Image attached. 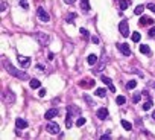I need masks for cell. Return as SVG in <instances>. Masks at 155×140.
I'll list each match as a JSON object with an SVG mask.
<instances>
[{
  "label": "cell",
  "instance_id": "obj_26",
  "mask_svg": "<svg viewBox=\"0 0 155 140\" xmlns=\"http://www.w3.org/2000/svg\"><path fill=\"white\" fill-rule=\"evenodd\" d=\"M75 19H76V14L73 12V14H69V15H67L66 21H67V23H73V21H75Z\"/></svg>",
  "mask_w": 155,
  "mask_h": 140
},
{
  "label": "cell",
  "instance_id": "obj_42",
  "mask_svg": "<svg viewBox=\"0 0 155 140\" xmlns=\"http://www.w3.org/2000/svg\"><path fill=\"white\" fill-rule=\"evenodd\" d=\"M36 69H38V70H44V67H43V64H38V66H36Z\"/></svg>",
  "mask_w": 155,
  "mask_h": 140
},
{
  "label": "cell",
  "instance_id": "obj_8",
  "mask_svg": "<svg viewBox=\"0 0 155 140\" xmlns=\"http://www.w3.org/2000/svg\"><path fill=\"white\" fill-rule=\"evenodd\" d=\"M79 85L82 87V89H91V87H94V81L90 79V78H87V79H82L79 82Z\"/></svg>",
  "mask_w": 155,
  "mask_h": 140
},
{
  "label": "cell",
  "instance_id": "obj_12",
  "mask_svg": "<svg viewBox=\"0 0 155 140\" xmlns=\"http://www.w3.org/2000/svg\"><path fill=\"white\" fill-rule=\"evenodd\" d=\"M58 108H52V110H49V111H46V114H44V117L47 119V120H50V119H53L55 116H58Z\"/></svg>",
  "mask_w": 155,
  "mask_h": 140
},
{
  "label": "cell",
  "instance_id": "obj_22",
  "mask_svg": "<svg viewBox=\"0 0 155 140\" xmlns=\"http://www.w3.org/2000/svg\"><path fill=\"white\" fill-rule=\"evenodd\" d=\"M151 108H152V101H151V99H148V101H146V102L143 104V110H144V111H149Z\"/></svg>",
  "mask_w": 155,
  "mask_h": 140
},
{
  "label": "cell",
  "instance_id": "obj_25",
  "mask_svg": "<svg viewBox=\"0 0 155 140\" xmlns=\"http://www.w3.org/2000/svg\"><path fill=\"white\" fill-rule=\"evenodd\" d=\"M131 38H132V41H134V43H139L141 37H140V34H139V32H134V34L131 35Z\"/></svg>",
  "mask_w": 155,
  "mask_h": 140
},
{
  "label": "cell",
  "instance_id": "obj_32",
  "mask_svg": "<svg viewBox=\"0 0 155 140\" xmlns=\"http://www.w3.org/2000/svg\"><path fill=\"white\" fill-rule=\"evenodd\" d=\"M140 98H141V94H140V93H135V94L132 96V101H134V102H139Z\"/></svg>",
  "mask_w": 155,
  "mask_h": 140
},
{
  "label": "cell",
  "instance_id": "obj_6",
  "mask_svg": "<svg viewBox=\"0 0 155 140\" xmlns=\"http://www.w3.org/2000/svg\"><path fill=\"white\" fill-rule=\"evenodd\" d=\"M119 31L123 37H129V26H128V21L126 20H122L120 24H119Z\"/></svg>",
  "mask_w": 155,
  "mask_h": 140
},
{
  "label": "cell",
  "instance_id": "obj_21",
  "mask_svg": "<svg viewBox=\"0 0 155 140\" xmlns=\"http://www.w3.org/2000/svg\"><path fill=\"white\" fill-rule=\"evenodd\" d=\"M66 125H67V128L71 126V108L70 107H69V114H67V119H66Z\"/></svg>",
  "mask_w": 155,
  "mask_h": 140
},
{
  "label": "cell",
  "instance_id": "obj_34",
  "mask_svg": "<svg viewBox=\"0 0 155 140\" xmlns=\"http://www.w3.org/2000/svg\"><path fill=\"white\" fill-rule=\"evenodd\" d=\"M20 6L23 8V9H27V8H29V5H27V3L24 2V0H21V2H20Z\"/></svg>",
  "mask_w": 155,
  "mask_h": 140
},
{
  "label": "cell",
  "instance_id": "obj_35",
  "mask_svg": "<svg viewBox=\"0 0 155 140\" xmlns=\"http://www.w3.org/2000/svg\"><path fill=\"white\" fill-rule=\"evenodd\" d=\"M148 9H151L152 12H155V5L154 3H148Z\"/></svg>",
  "mask_w": 155,
  "mask_h": 140
},
{
  "label": "cell",
  "instance_id": "obj_24",
  "mask_svg": "<svg viewBox=\"0 0 155 140\" xmlns=\"http://www.w3.org/2000/svg\"><path fill=\"white\" fill-rule=\"evenodd\" d=\"M102 82L105 84V85H113V81H111V78H108V76H102Z\"/></svg>",
  "mask_w": 155,
  "mask_h": 140
},
{
  "label": "cell",
  "instance_id": "obj_16",
  "mask_svg": "<svg viewBox=\"0 0 155 140\" xmlns=\"http://www.w3.org/2000/svg\"><path fill=\"white\" fill-rule=\"evenodd\" d=\"M140 24L144 26V24H154V20L151 19V17H141L140 19Z\"/></svg>",
  "mask_w": 155,
  "mask_h": 140
},
{
  "label": "cell",
  "instance_id": "obj_7",
  "mask_svg": "<svg viewBox=\"0 0 155 140\" xmlns=\"http://www.w3.org/2000/svg\"><path fill=\"white\" fill-rule=\"evenodd\" d=\"M117 47H119V50H120L125 56H129L131 55V49H129V46H128L126 43H122V44H119Z\"/></svg>",
  "mask_w": 155,
  "mask_h": 140
},
{
  "label": "cell",
  "instance_id": "obj_9",
  "mask_svg": "<svg viewBox=\"0 0 155 140\" xmlns=\"http://www.w3.org/2000/svg\"><path fill=\"white\" fill-rule=\"evenodd\" d=\"M3 99H5L8 104H12V102L15 101V94H14V93H11L9 90H6V91L3 93Z\"/></svg>",
  "mask_w": 155,
  "mask_h": 140
},
{
  "label": "cell",
  "instance_id": "obj_27",
  "mask_svg": "<svg viewBox=\"0 0 155 140\" xmlns=\"http://www.w3.org/2000/svg\"><path fill=\"white\" fill-rule=\"evenodd\" d=\"M116 102H117L119 105H123V104L126 102V98H125V96H117V98H116Z\"/></svg>",
  "mask_w": 155,
  "mask_h": 140
},
{
  "label": "cell",
  "instance_id": "obj_43",
  "mask_svg": "<svg viewBox=\"0 0 155 140\" xmlns=\"http://www.w3.org/2000/svg\"><path fill=\"white\" fill-rule=\"evenodd\" d=\"M53 56H55L53 54H49V55H47V58H49V59H53Z\"/></svg>",
  "mask_w": 155,
  "mask_h": 140
},
{
  "label": "cell",
  "instance_id": "obj_38",
  "mask_svg": "<svg viewBox=\"0 0 155 140\" xmlns=\"http://www.w3.org/2000/svg\"><path fill=\"white\" fill-rule=\"evenodd\" d=\"M149 37H155V28H151V31H149Z\"/></svg>",
  "mask_w": 155,
  "mask_h": 140
},
{
  "label": "cell",
  "instance_id": "obj_41",
  "mask_svg": "<svg viewBox=\"0 0 155 140\" xmlns=\"http://www.w3.org/2000/svg\"><path fill=\"white\" fill-rule=\"evenodd\" d=\"M109 136H111V133H105V134H104V136H102V139H108V137H109Z\"/></svg>",
  "mask_w": 155,
  "mask_h": 140
},
{
  "label": "cell",
  "instance_id": "obj_37",
  "mask_svg": "<svg viewBox=\"0 0 155 140\" xmlns=\"http://www.w3.org/2000/svg\"><path fill=\"white\" fill-rule=\"evenodd\" d=\"M6 6H8V5H6V2H2V8H0V11H2V12H3V11H6Z\"/></svg>",
  "mask_w": 155,
  "mask_h": 140
},
{
  "label": "cell",
  "instance_id": "obj_15",
  "mask_svg": "<svg viewBox=\"0 0 155 140\" xmlns=\"http://www.w3.org/2000/svg\"><path fill=\"white\" fill-rule=\"evenodd\" d=\"M87 63H88L90 66H94V64L97 63V55L90 54V55H88V58H87Z\"/></svg>",
  "mask_w": 155,
  "mask_h": 140
},
{
  "label": "cell",
  "instance_id": "obj_10",
  "mask_svg": "<svg viewBox=\"0 0 155 140\" xmlns=\"http://www.w3.org/2000/svg\"><path fill=\"white\" fill-rule=\"evenodd\" d=\"M17 59H18V63H20V66L24 67V69L31 64V58H29V56H21V55H20Z\"/></svg>",
  "mask_w": 155,
  "mask_h": 140
},
{
  "label": "cell",
  "instance_id": "obj_36",
  "mask_svg": "<svg viewBox=\"0 0 155 140\" xmlns=\"http://www.w3.org/2000/svg\"><path fill=\"white\" fill-rule=\"evenodd\" d=\"M91 40H93V43H94V44H99V37L93 35V37H91Z\"/></svg>",
  "mask_w": 155,
  "mask_h": 140
},
{
  "label": "cell",
  "instance_id": "obj_13",
  "mask_svg": "<svg viewBox=\"0 0 155 140\" xmlns=\"http://www.w3.org/2000/svg\"><path fill=\"white\" fill-rule=\"evenodd\" d=\"M97 117H99L100 120H105V119L108 117V110H106L105 107L99 108V110H97Z\"/></svg>",
  "mask_w": 155,
  "mask_h": 140
},
{
  "label": "cell",
  "instance_id": "obj_5",
  "mask_svg": "<svg viewBox=\"0 0 155 140\" xmlns=\"http://www.w3.org/2000/svg\"><path fill=\"white\" fill-rule=\"evenodd\" d=\"M46 131L50 134H59V125L58 124H55V122H50L49 120V124L46 125Z\"/></svg>",
  "mask_w": 155,
  "mask_h": 140
},
{
  "label": "cell",
  "instance_id": "obj_17",
  "mask_svg": "<svg viewBox=\"0 0 155 140\" xmlns=\"http://www.w3.org/2000/svg\"><path fill=\"white\" fill-rule=\"evenodd\" d=\"M31 87H32V89H40V87H41V82L38 81V79H36V78H34V79H31Z\"/></svg>",
  "mask_w": 155,
  "mask_h": 140
},
{
  "label": "cell",
  "instance_id": "obj_29",
  "mask_svg": "<svg viewBox=\"0 0 155 140\" xmlns=\"http://www.w3.org/2000/svg\"><path fill=\"white\" fill-rule=\"evenodd\" d=\"M137 87V81H129L126 84V89H129V90H132V89H135Z\"/></svg>",
  "mask_w": 155,
  "mask_h": 140
},
{
  "label": "cell",
  "instance_id": "obj_23",
  "mask_svg": "<svg viewBox=\"0 0 155 140\" xmlns=\"http://www.w3.org/2000/svg\"><path fill=\"white\" fill-rule=\"evenodd\" d=\"M143 9H144V6H143V5H139V6L134 9V14H135V15H141V14H143Z\"/></svg>",
  "mask_w": 155,
  "mask_h": 140
},
{
  "label": "cell",
  "instance_id": "obj_39",
  "mask_svg": "<svg viewBox=\"0 0 155 140\" xmlns=\"http://www.w3.org/2000/svg\"><path fill=\"white\" fill-rule=\"evenodd\" d=\"M84 99H85V101H87V102H88V104H90V105H93V101H91V99H90V98H88V96H87V94H85V96H84Z\"/></svg>",
  "mask_w": 155,
  "mask_h": 140
},
{
  "label": "cell",
  "instance_id": "obj_44",
  "mask_svg": "<svg viewBox=\"0 0 155 140\" xmlns=\"http://www.w3.org/2000/svg\"><path fill=\"white\" fill-rule=\"evenodd\" d=\"M152 119H154V120H155V111H154V114H152Z\"/></svg>",
  "mask_w": 155,
  "mask_h": 140
},
{
  "label": "cell",
  "instance_id": "obj_28",
  "mask_svg": "<svg viewBox=\"0 0 155 140\" xmlns=\"http://www.w3.org/2000/svg\"><path fill=\"white\" fill-rule=\"evenodd\" d=\"M128 5H129V2H128V0H120V9H122V11L126 9Z\"/></svg>",
  "mask_w": 155,
  "mask_h": 140
},
{
  "label": "cell",
  "instance_id": "obj_3",
  "mask_svg": "<svg viewBox=\"0 0 155 140\" xmlns=\"http://www.w3.org/2000/svg\"><path fill=\"white\" fill-rule=\"evenodd\" d=\"M35 40L38 41V44H41V46H47L49 44V35L46 32H36Z\"/></svg>",
  "mask_w": 155,
  "mask_h": 140
},
{
  "label": "cell",
  "instance_id": "obj_19",
  "mask_svg": "<svg viewBox=\"0 0 155 140\" xmlns=\"http://www.w3.org/2000/svg\"><path fill=\"white\" fill-rule=\"evenodd\" d=\"M140 52H141V54L149 55V54H151V49H149L148 44H140Z\"/></svg>",
  "mask_w": 155,
  "mask_h": 140
},
{
  "label": "cell",
  "instance_id": "obj_30",
  "mask_svg": "<svg viewBox=\"0 0 155 140\" xmlns=\"http://www.w3.org/2000/svg\"><path fill=\"white\" fill-rule=\"evenodd\" d=\"M85 124V119L84 117H79V119H76V126H82Z\"/></svg>",
  "mask_w": 155,
  "mask_h": 140
},
{
  "label": "cell",
  "instance_id": "obj_4",
  "mask_svg": "<svg viewBox=\"0 0 155 140\" xmlns=\"http://www.w3.org/2000/svg\"><path fill=\"white\" fill-rule=\"evenodd\" d=\"M36 15H38V19L43 21V23H47L49 20H50V15H49V12L44 9V8H38L36 9Z\"/></svg>",
  "mask_w": 155,
  "mask_h": 140
},
{
  "label": "cell",
  "instance_id": "obj_2",
  "mask_svg": "<svg viewBox=\"0 0 155 140\" xmlns=\"http://www.w3.org/2000/svg\"><path fill=\"white\" fill-rule=\"evenodd\" d=\"M106 64H108V59H106V55H105V50H104V54H102V59H100V63L97 64V67L96 69H93V73H102L104 70H105V67H106Z\"/></svg>",
  "mask_w": 155,
  "mask_h": 140
},
{
  "label": "cell",
  "instance_id": "obj_11",
  "mask_svg": "<svg viewBox=\"0 0 155 140\" xmlns=\"http://www.w3.org/2000/svg\"><path fill=\"white\" fill-rule=\"evenodd\" d=\"M15 126H17V129H24V128H27V122L24 119H21V117H17Z\"/></svg>",
  "mask_w": 155,
  "mask_h": 140
},
{
  "label": "cell",
  "instance_id": "obj_20",
  "mask_svg": "<svg viewBox=\"0 0 155 140\" xmlns=\"http://www.w3.org/2000/svg\"><path fill=\"white\" fill-rule=\"evenodd\" d=\"M122 126H123L126 131H131V129H132V124H131V122H128V120H125V119L122 120Z\"/></svg>",
  "mask_w": 155,
  "mask_h": 140
},
{
  "label": "cell",
  "instance_id": "obj_1",
  "mask_svg": "<svg viewBox=\"0 0 155 140\" xmlns=\"http://www.w3.org/2000/svg\"><path fill=\"white\" fill-rule=\"evenodd\" d=\"M3 66H5V69H6V72L9 73V75H12V76H15V78H18V79H21V81H27L29 79V76H27V73L26 72H21V70H18V69H15L9 61H3Z\"/></svg>",
  "mask_w": 155,
  "mask_h": 140
},
{
  "label": "cell",
  "instance_id": "obj_33",
  "mask_svg": "<svg viewBox=\"0 0 155 140\" xmlns=\"http://www.w3.org/2000/svg\"><path fill=\"white\" fill-rule=\"evenodd\" d=\"M38 96H40V98H44V96H46V89H40Z\"/></svg>",
  "mask_w": 155,
  "mask_h": 140
},
{
  "label": "cell",
  "instance_id": "obj_14",
  "mask_svg": "<svg viewBox=\"0 0 155 140\" xmlns=\"http://www.w3.org/2000/svg\"><path fill=\"white\" fill-rule=\"evenodd\" d=\"M81 8L84 12H88L91 8H90V0H81Z\"/></svg>",
  "mask_w": 155,
  "mask_h": 140
},
{
  "label": "cell",
  "instance_id": "obj_31",
  "mask_svg": "<svg viewBox=\"0 0 155 140\" xmlns=\"http://www.w3.org/2000/svg\"><path fill=\"white\" fill-rule=\"evenodd\" d=\"M79 32H81V35H82V37H85V38L90 35V34H88V31H87L85 28H81V29H79Z\"/></svg>",
  "mask_w": 155,
  "mask_h": 140
},
{
  "label": "cell",
  "instance_id": "obj_18",
  "mask_svg": "<svg viewBox=\"0 0 155 140\" xmlns=\"http://www.w3.org/2000/svg\"><path fill=\"white\" fill-rule=\"evenodd\" d=\"M94 94L97 96V98H105V96H106V90L105 89H97L94 91Z\"/></svg>",
  "mask_w": 155,
  "mask_h": 140
},
{
  "label": "cell",
  "instance_id": "obj_40",
  "mask_svg": "<svg viewBox=\"0 0 155 140\" xmlns=\"http://www.w3.org/2000/svg\"><path fill=\"white\" fill-rule=\"evenodd\" d=\"M64 2H66L67 5H73V3H75V2H76V0H64Z\"/></svg>",
  "mask_w": 155,
  "mask_h": 140
}]
</instances>
